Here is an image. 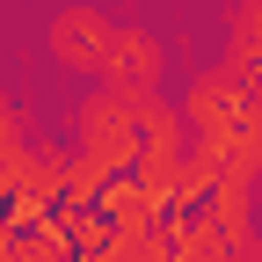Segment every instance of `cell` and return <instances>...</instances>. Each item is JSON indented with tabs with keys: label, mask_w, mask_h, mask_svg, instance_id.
<instances>
[{
	"label": "cell",
	"mask_w": 262,
	"mask_h": 262,
	"mask_svg": "<svg viewBox=\"0 0 262 262\" xmlns=\"http://www.w3.org/2000/svg\"><path fill=\"white\" fill-rule=\"evenodd\" d=\"M168 73H175V51H168V37H160L153 22H117V37H110V58H102V88H117V95H131V102H153L160 88H168Z\"/></svg>",
	"instance_id": "1"
},
{
	"label": "cell",
	"mask_w": 262,
	"mask_h": 262,
	"mask_svg": "<svg viewBox=\"0 0 262 262\" xmlns=\"http://www.w3.org/2000/svg\"><path fill=\"white\" fill-rule=\"evenodd\" d=\"M146 117L153 102H131V95L102 88V95H88L80 102V153L95 160V168H124V160H139V139H146Z\"/></svg>",
	"instance_id": "2"
},
{
	"label": "cell",
	"mask_w": 262,
	"mask_h": 262,
	"mask_svg": "<svg viewBox=\"0 0 262 262\" xmlns=\"http://www.w3.org/2000/svg\"><path fill=\"white\" fill-rule=\"evenodd\" d=\"M110 37H117V15L102 0H58L51 22H44V51H51L58 73H102Z\"/></svg>",
	"instance_id": "3"
}]
</instances>
